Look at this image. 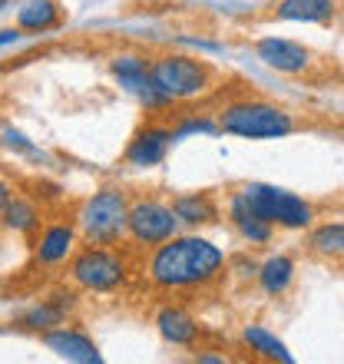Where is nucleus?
<instances>
[{"label":"nucleus","instance_id":"obj_11","mask_svg":"<svg viewBox=\"0 0 344 364\" xmlns=\"http://www.w3.org/2000/svg\"><path fill=\"white\" fill-rule=\"evenodd\" d=\"M40 341H43L57 358H63V361H77V364H100L103 361V355L96 351V345L83 335V331H77V328H67V325L50 328V331L40 335Z\"/></svg>","mask_w":344,"mask_h":364},{"label":"nucleus","instance_id":"obj_19","mask_svg":"<svg viewBox=\"0 0 344 364\" xmlns=\"http://www.w3.org/2000/svg\"><path fill=\"white\" fill-rule=\"evenodd\" d=\"M255 282L268 298H281L291 288V282H295V262L288 255H272V259H265L258 265Z\"/></svg>","mask_w":344,"mask_h":364},{"label":"nucleus","instance_id":"obj_3","mask_svg":"<svg viewBox=\"0 0 344 364\" xmlns=\"http://www.w3.org/2000/svg\"><path fill=\"white\" fill-rule=\"evenodd\" d=\"M219 119V129L242 139H281L298 129L295 116L281 109V106L268 103V100H235L225 103Z\"/></svg>","mask_w":344,"mask_h":364},{"label":"nucleus","instance_id":"obj_23","mask_svg":"<svg viewBox=\"0 0 344 364\" xmlns=\"http://www.w3.org/2000/svg\"><path fill=\"white\" fill-rule=\"evenodd\" d=\"M189 133L215 136V133H222V129H219V119H209V116H189V119H182V123L176 126V139H182V136H189Z\"/></svg>","mask_w":344,"mask_h":364},{"label":"nucleus","instance_id":"obj_28","mask_svg":"<svg viewBox=\"0 0 344 364\" xmlns=\"http://www.w3.org/2000/svg\"><path fill=\"white\" fill-rule=\"evenodd\" d=\"M4 4H7V0H4Z\"/></svg>","mask_w":344,"mask_h":364},{"label":"nucleus","instance_id":"obj_21","mask_svg":"<svg viewBox=\"0 0 344 364\" xmlns=\"http://www.w3.org/2000/svg\"><path fill=\"white\" fill-rule=\"evenodd\" d=\"M57 23H60V10L53 0H27L17 10V27L27 30V33H43V30H53Z\"/></svg>","mask_w":344,"mask_h":364},{"label":"nucleus","instance_id":"obj_22","mask_svg":"<svg viewBox=\"0 0 344 364\" xmlns=\"http://www.w3.org/2000/svg\"><path fill=\"white\" fill-rule=\"evenodd\" d=\"M308 249L315 255H328V259H344V219L315 225L308 232Z\"/></svg>","mask_w":344,"mask_h":364},{"label":"nucleus","instance_id":"obj_10","mask_svg":"<svg viewBox=\"0 0 344 364\" xmlns=\"http://www.w3.org/2000/svg\"><path fill=\"white\" fill-rule=\"evenodd\" d=\"M255 57L265 63L268 70H275V73H288V77H298V73H305L311 70L315 57H311V50L295 43V40H281V37H262L255 40Z\"/></svg>","mask_w":344,"mask_h":364},{"label":"nucleus","instance_id":"obj_2","mask_svg":"<svg viewBox=\"0 0 344 364\" xmlns=\"http://www.w3.org/2000/svg\"><path fill=\"white\" fill-rule=\"evenodd\" d=\"M129 196L119 186H103L77 212V229L83 245H119L129 239Z\"/></svg>","mask_w":344,"mask_h":364},{"label":"nucleus","instance_id":"obj_12","mask_svg":"<svg viewBox=\"0 0 344 364\" xmlns=\"http://www.w3.org/2000/svg\"><path fill=\"white\" fill-rule=\"evenodd\" d=\"M229 222H232V229L239 232L249 245H268V242L275 239V225L268 219H262L239 189L229 196Z\"/></svg>","mask_w":344,"mask_h":364},{"label":"nucleus","instance_id":"obj_25","mask_svg":"<svg viewBox=\"0 0 344 364\" xmlns=\"http://www.w3.org/2000/svg\"><path fill=\"white\" fill-rule=\"evenodd\" d=\"M232 269L239 272V275H242V278H258V265H255V262L235 259V262H232Z\"/></svg>","mask_w":344,"mask_h":364},{"label":"nucleus","instance_id":"obj_17","mask_svg":"<svg viewBox=\"0 0 344 364\" xmlns=\"http://www.w3.org/2000/svg\"><path fill=\"white\" fill-rule=\"evenodd\" d=\"M156 328H159V335H163L169 345H179V348H192L195 345V338H199L195 318H192L189 311L172 308V305H166L163 311L156 315Z\"/></svg>","mask_w":344,"mask_h":364},{"label":"nucleus","instance_id":"obj_1","mask_svg":"<svg viewBox=\"0 0 344 364\" xmlns=\"http://www.w3.org/2000/svg\"><path fill=\"white\" fill-rule=\"evenodd\" d=\"M143 275L149 285L163 291L205 288L225 275V255L202 235H172L149 252Z\"/></svg>","mask_w":344,"mask_h":364},{"label":"nucleus","instance_id":"obj_20","mask_svg":"<svg viewBox=\"0 0 344 364\" xmlns=\"http://www.w3.org/2000/svg\"><path fill=\"white\" fill-rule=\"evenodd\" d=\"M242 345L249 348L252 355L265 358V361H281V364H291L295 358H291V351L285 348V341H278L268 328L262 325H249L245 331H242Z\"/></svg>","mask_w":344,"mask_h":364},{"label":"nucleus","instance_id":"obj_16","mask_svg":"<svg viewBox=\"0 0 344 364\" xmlns=\"http://www.w3.org/2000/svg\"><path fill=\"white\" fill-rule=\"evenodd\" d=\"M275 17L298 23H331L338 17V0H278Z\"/></svg>","mask_w":344,"mask_h":364},{"label":"nucleus","instance_id":"obj_14","mask_svg":"<svg viewBox=\"0 0 344 364\" xmlns=\"http://www.w3.org/2000/svg\"><path fill=\"white\" fill-rule=\"evenodd\" d=\"M0 215H4V229L17 232V235H30L40 229V209L33 199L23 196H10V186H0Z\"/></svg>","mask_w":344,"mask_h":364},{"label":"nucleus","instance_id":"obj_18","mask_svg":"<svg viewBox=\"0 0 344 364\" xmlns=\"http://www.w3.org/2000/svg\"><path fill=\"white\" fill-rule=\"evenodd\" d=\"M109 70L119 80V87L129 90V93H139L153 80V60H146L143 53H116L109 60Z\"/></svg>","mask_w":344,"mask_h":364},{"label":"nucleus","instance_id":"obj_13","mask_svg":"<svg viewBox=\"0 0 344 364\" xmlns=\"http://www.w3.org/2000/svg\"><path fill=\"white\" fill-rule=\"evenodd\" d=\"M73 308V291H57V295L43 298V301H37V305H30L23 315L17 318V325L23 328V331H50V328H60L63 325V318H67V311Z\"/></svg>","mask_w":344,"mask_h":364},{"label":"nucleus","instance_id":"obj_26","mask_svg":"<svg viewBox=\"0 0 344 364\" xmlns=\"http://www.w3.org/2000/svg\"><path fill=\"white\" fill-rule=\"evenodd\" d=\"M0 43H4V50H7L10 43H20V27H4L0 30Z\"/></svg>","mask_w":344,"mask_h":364},{"label":"nucleus","instance_id":"obj_24","mask_svg":"<svg viewBox=\"0 0 344 364\" xmlns=\"http://www.w3.org/2000/svg\"><path fill=\"white\" fill-rule=\"evenodd\" d=\"M4 143H7L10 149H20V153H27V156H40L37 149H33V143H30L23 133H17L14 126H4Z\"/></svg>","mask_w":344,"mask_h":364},{"label":"nucleus","instance_id":"obj_7","mask_svg":"<svg viewBox=\"0 0 344 364\" xmlns=\"http://www.w3.org/2000/svg\"><path fill=\"white\" fill-rule=\"evenodd\" d=\"M179 215L172 202L163 199H133L129 205V242L136 249H156L179 235Z\"/></svg>","mask_w":344,"mask_h":364},{"label":"nucleus","instance_id":"obj_9","mask_svg":"<svg viewBox=\"0 0 344 364\" xmlns=\"http://www.w3.org/2000/svg\"><path fill=\"white\" fill-rule=\"evenodd\" d=\"M77 242H80L77 222H50L33 239V262L43 265V269H57V265L73 259Z\"/></svg>","mask_w":344,"mask_h":364},{"label":"nucleus","instance_id":"obj_5","mask_svg":"<svg viewBox=\"0 0 344 364\" xmlns=\"http://www.w3.org/2000/svg\"><path fill=\"white\" fill-rule=\"evenodd\" d=\"M239 192L249 199V205L268 219L275 229H288V232H301L315 222V209L308 205L301 196L288 189H278V186H268V182H245L239 186Z\"/></svg>","mask_w":344,"mask_h":364},{"label":"nucleus","instance_id":"obj_6","mask_svg":"<svg viewBox=\"0 0 344 364\" xmlns=\"http://www.w3.org/2000/svg\"><path fill=\"white\" fill-rule=\"evenodd\" d=\"M153 80L172 103H182L205 93L215 80V70L205 60L186 57V53H159L153 60Z\"/></svg>","mask_w":344,"mask_h":364},{"label":"nucleus","instance_id":"obj_8","mask_svg":"<svg viewBox=\"0 0 344 364\" xmlns=\"http://www.w3.org/2000/svg\"><path fill=\"white\" fill-rule=\"evenodd\" d=\"M172 139H176V126L146 123L143 129H136L129 146L123 149V163L133 166V169H153L166 159Z\"/></svg>","mask_w":344,"mask_h":364},{"label":"nucleus","instance_id":"obj_27","mask_svg":"<svg viewBox=\"0 0 344 364\" xmlns=\"http://www.w3.org/2000/svg\"><path fill=\"white\" fill-rule=\"evenodd\" d=\"M225 361H229L225 355H209V351H199V355H195V364H225Z\"/></svg>","mask_w":344,"mask_h":364},{"label":"nucleus","instance_id":"obj_15","mask_svg":"<svg viewBox=\"0 0 344 364\" xmlns=\"http://www.w3.org/2000/svg\"><path fill=\"white\" fill-rule=\"evenodd\" d=\"M172 209H176L182 225H189V229L212 225L219 219V202L212 199L209 192H182V196L172 199Z\"/></svg>","mask_w":344,"mask_h":364},{"label":"nucleus","instance_id":"obj_4","mask_svg":"<svg viewBox=\"0 0 344 364\" xmlns=\"http://www.w3.org/2000/svg\"><path fill=\"white\" fill-rule=\"evenodd\" d=\"M70 282L86 291H116L129 278V259L116 245H83L70 259Z\"/></svg>","mask_w":344,"mask_h":364}]
</instances>
